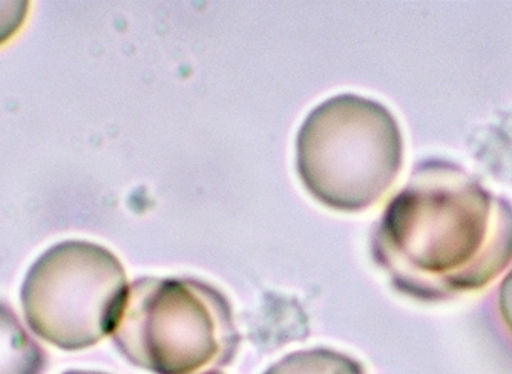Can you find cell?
Segmentation results:
<instances>
[{
	"mask_svg": "<svg viewBox=\"0 0 512 374\" xmlns=\"http://www.w3.org/2000/svg\"><path fill=\"white\" fill-rule=\"evenodd\" d=\"M46 355L13 309L0 302V374H43Z\"/></svg>",
	"mask_w": 512,
	"mask_h": 374,
	"instance_id": "5b68a950",
	"label": "cell"
},
{
	"mask_svg": "<svg viewBox=\"0 0 512 374\" xmlns=\"http://www.w3.org/2000/svg\"><path fill=\"white\" fill-rule=\"evenodd\" d=\"M28 2L0 0V45L7 43L22 28L28 16Z\"/></svg>",
	"mask_w": 512,
	"mask_h": 374,
	"instance_id": "52a82bcc",
	"label": "cell"
},
{
	"mask_svg": "<svg viewBox=\"0 0 512 374\" xmlns=\"http://www.w3.org/2000/svg\"><path fill=\"white\" fill-rule=\"evenodd\" d=\"M128 290L119 258L89 241H63L40 255L22 286L31 330L77 352L111 335Z\"/></svg>",
	"mask_w": 512,
	"mask_h": 374,
	"instance_id": "277c9868",
	"label": "cell"
},
{
	"mask_svg": "<svg viewBox=\"0 0 512 374\" xmlns=\"http://www.w3.org/2000/svg\"><path fill=\"white\" fill-rule=\"evenodd\" d=\"M111 335L132 365L154 374L215 371L230 364L240 344L226 296L189 278L137 279Z\"/></svg>",
	"mask_w": 512,
	"mask_h": 374,
	"instance_id": "7a4b0ae2",
	"label": "cell"
},
{
	"mask_svg": "<svg viewBox=\"0 0 512 374\" xmlns=\"http://www.w3.org/2000/svg\"><path fill=\"white\" fill-rule=\"evenodd\" d=\"M401 129L381 103L341 94L316 106L299 129L296 168L315 200L342 212L375 206L398 178Z\"/></svg>",
	"mask_w": 512,
	"mask_h": 374,
	"instance_id": "3957f363",
	"label": "cell"
},
{
	"mask_svg": "<svg viewBox=\"0 0 512 374\" xmlns=\"http://www.w3.org/2000/svg\"><path fill=\"white\" fill-rule=\"evenodd\" d=\"M264 374H365V371L356 359L329 348H313L286 356Z\"/></svg>",
	"mask_w": 512,
	"mask_h": 374,
	"instance_id": "8992f818",
	"label": "cell"
},
{
	"mask_svg": "<svg viewBox=\"0 0 512 374\" xmlns=\"http://www.w3.org/2000/svg\"><path fill=\"white\" fill-rule=\"evenodd\" d=\"M203 374H223V373H218V371H207V373H203Z\"/></svg>",
	"mask_w": 512,
	"mask_h": 374,
	"instance_id": "30bf717a",
	"label": "cell"
},
{
	"mask_svg": "<svg viewBox=\"0 0 512 374\" xmlns=\"http://www.w3.org/2000/svg\"><path fill=\"white\" fill-rule=\"evenodd\" d=\"M65 374H106V373H99V371L71 370V371H66Z\"/></svg>",
	"mask_w": 512,
	"mask_h": 374,
	"instance_id": "9c48e42d",
	"label": "cell"
},
{
	"mask_svg": "<svg viewBox=\"0 0 512 374\" xmlns=\"http://www.w3.org/2000/svg\"><path fill=\"white\" fill-rule=\"evenodd\" d=\"M371 250L411 298L474 292L512 263V206L451 161H422L376 224Z\"/></svg>",
	"mask_w": 512,
	"mask_h": 374,
	"instance_id": "6da1fadb",
	"label": "cell"
},
{
	"mask_svg": "<svg viewBox=\"0 0 512 374\" xmlns=\"http://www.w3.org/2000/svg\"><path fill=\"white\" fill-rule=\"evenodd\" d=\"M500 313L512 335V270L503 279L499 292Z\"/></svg>",
	"mask_w": 512,
	"mask_h": 374,
	"instance_id": "ba28073f",
	"label": "cell"
}]
</instances>
